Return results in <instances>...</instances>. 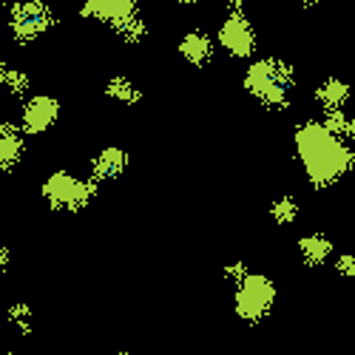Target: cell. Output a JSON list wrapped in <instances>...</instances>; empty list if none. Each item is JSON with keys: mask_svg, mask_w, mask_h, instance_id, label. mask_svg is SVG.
Masks as SVG:
<instances>
[{"mask_svg": "<svg viewBox=\"0 0 355 355\" xmlns=\"http://www.w3.org/2000/svg\"><path fill=\"white\" fill-rule=\"evenodd\" d=\"M51 9L43 0H20L9 12V28L17 43H32L37 40L46 28L51 26Z\"/></svg>", "mask_w": 355, "mask_h": 355, "instance_id": "1", "label": "cell"}, {"mask_svg": "<svg viewBox=\"0 0 355 355\" xmlns=\"http://www.w3.org/2000/svg\"><path fill=\"white\" fill-rule=\"evenodd\" d=\"M43 196L49 199V205H54V208H71L77 211L80 205L88 202V196H92V182H80L74 180L71 173H51L46 185H43Z\"/></svg>", "mask_w": 355, "mask_h": 355, "instance_id": "2", "label": "cell"}, {"mask_svg": "<svg viewBox=\"0 0 355 355\" xmlns=\"http://www.w3.org/2000/svg\"><path fill=\"white\" fill-rule=\"evenodd\" d=\"M273 295H276V290L264 276H248V279H242L239 293H236V310H239V315H245L250 321L261 318L270 310Z\"/></svg>", "mask_w": 355, "mask_h": 355, "instance_id": "3", "label": "cell"}, {"mask_svg": "<svg viewBox=\"0 0 355 355\" xmlns=\"http://www.w3.org/2000/svg\"><path fill=\"white\" fill-rule=\"evenodd\" d=\"M57 116H60V103H57L54 97H49V94H37L23 105L20 128L26 134H43L57 123Z\"/></svg>", "mask_w": 355, "mask_h": 355, "instance_id": "4", "label": "cell"}, {"mask_svg": "<svg viewBox=\"0 0 355 355\" xmlns=\"http://www.w3.org/2000/svg\"><path fill=\"white\" fill-rule=\"evenodd\" d=\"M219 46L233 57H248L256 46L253 26L242 15H230L219 28Z\"/></svg>", "mask_w": 355, "mask_h": 355, "instance_id": "5", "label": "cell"}, {"mask_svg": "<svg viewBox=\"0 0 355 355\" xmlns=\"http://www.w3.org/2000/svg\"><path fill=\"white\" fill-rule=\"evenodd\" d=\"M83 15L123 28L125 23H131L137 17V3L134 0H85Z\"/></svg>", "mask_w": 355, "mask_h": 355, "instance_id": "6", "label": "cell"}, {"mask_svg": "<svg viewBox=\"0 0 355 355\" xmlns=\"http://www.w3.org/2000/svg\"><path fill=\"white\" fill-rule=\"evenodd\" d=\"M23 157V137H20V125L3 123L0 125V171H9L20 162Z\"/></svg>", "mask_w": 355, "mask_h": 355, "instance_id": "7", "label": "cell"}, {"mask_svg": "<svg viewBox=\"0 0 355 355\" xmlns=\"http://www.w3.org/2000/svg\"><path fill=\"white\" fill-rule=\"evenodd\" d=\"M180 54L185 57L188 63H208L211 60V54H214V43L208 35H202V32H191L185 35V40L180 43Z\"/></svg>", "mask_w": 355, "mask_h": 355, "instance_id": "8", "label": "cell"}, {"mask_svg": "<svg viewBox=\"0 0 355 355\" xmlns=\"http://www.w3.org/2000/svg\"><path fill=\"white\" fill-rule=\"evenodd\" d=\"M125 165V154L120 148H105V151L94 159V173L97 176H116Z\"/></svg>", "mask_w": 355, "mask_h": 355, "instance_id": "9", "label": "cell"}, {"mask_svg": "<svg viewBox=\"0 0 355 355\" xmlns=\"http://www.w3.org/2000/svg\"><path fill=\"white\" fill-rule=\"evenodd\" d=\"M108 94L116 97V100H128V103L139 100V92H134V85L128 80H111L108 83Z\"/></svg>", "mask_w": 355, "mask_h": 355, "instance_id": "10", "label": "cell"}, {"mask_svg": "<svg viewBox=\"0 0 355 355\" xmlns=\"http://www.w3.org/2000/svg\"><path fill=\"white\" fill-rule=\"evenodd\" d=\"M12 94H26L28 92V74L26 71H20V69H9V74H6V83H3Z\"/></svg>", "mask_w": 355, "mask_h": 355, "instance_id": "11", "label": "cell"}, {"mask_svg": "<svg viewBox=\"0 0 355 355\" xmlns=\"http://www.w3.org/2000/svg\"><path fill=\"white\" fill-rule=\"evenodd\" d=\"M28 318H32V310H28L26 304H12V310H9V321L12 324H20V327H26Z\"/></svg>", "mask_w": 355, "mask_h": 355, "instance_id": "12", "label": "cell"}, {"mask_svg": "<svg viewBox=\"0 0 355 355\" xmlns=\"http://www.w3.org/2000/svg\"><path fill=\"white\" fill-rule=\"evenodd\" d=\"M293 205L290 202H279V208H276V216H279V222H290V216H293Z\"/></svg>", "mask_w": 355, "mask_h": 355, "instance_id": "13", "label": "cell"}, {"mask_svg": "<svg viewBox=\"0 0 355 355\" xmlns=\"http://www.w3.org/2000/svg\"><path fill=\"white\" fill-rule=\"evenodd\" d=\"M9 268V248L0 245V270H6Z\"/></svg>", "mask_w": 355, "mask_h": 355, "instance_id": "14", "label": "cell"}, {"mask_svg": "<svg viewBox=\"0 0 355 355\" xmlns=\"http://www.w3.org/2000/svg\"><path fill=\"white\" fill-rule=\"evenodd\" d=\"M6 74H9V66H6L3 60H0V85H3V83H6Z\"/></svg>", "mask_w": 355, "mask_h": 355, "instance_id": "15", "label": "cell"}, {"mask_svg": "<svg viewBox=\"0 0 355 355\" xmlns=\"http://www.w3.org/2000/svg\"><path fill=\"white\" fill-rule=\"evenodd\" d=\"M239 3H242V0H227V6H233V9H236V6H239Z\"/></svg>", "mask_w": 355, "mask_h": 355, "instance_id": "16", "label": "cell"}, {"mask_svg": "<svg viewBox=\"0 0 355 355\" xmlns=\"http://www.w3.org/2000/svg\"><path fill=\"white\" fill-rule=\"evenodd\" d=\"M180 3H196V0H180Z\"/></svg>", "mask_w": 355, "mask_h": 355, "instance_id": "17", "label": "cell"}, {"mask_svg": "<svg viewBox=\"0 0 355 355\" xmlns=\"http://www.w3.org/2000/svg\"><path fill=\"white\" fill-rule=\"evenodd\" d=\"M3 3H6V0H0V6H3Z\"/></svg>", "mask_w": 355, "mask_h": 355, "instance_id": "18", "label": "cell"}]
</instances>
